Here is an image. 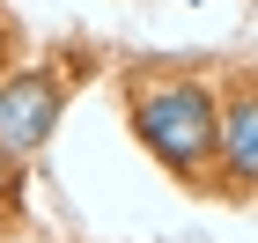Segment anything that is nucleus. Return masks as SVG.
<instances>
[{
  "label": "nucleus",
  "instance_id": "7ed1b4c3",
  "mask_svg": "<svg viewBox=\"0 0 258 243\" xmlns=\"http://www.w3.org/2000/svg\"><path fill=\"white\" fill-rule=\"evenodd\" d=\"M214 162L236 192H258V74L229 81V96L214 103Z\"/></svg>",
  "mask_w": 258,
  "mask_h": 243
},
{
  "label": "nucleus",
  "instance_id": "f03ea898",
  "mask_svg": "<svg viewBox=\"0 0 258 243\" xmlns=\"http://www.w3.org/2000/svg\"><path fill=\"white\" fill-rule=\"evenodd\" d=\"M59 111H67V81L52 66H15L0 81V147L15 162H30L37 147H52Z\"/></svg>",
  "mask_w": 258,
  "mask_h": 243
},
{
  "label": "nucleus",
  "instance_id": "20e7f679",
  "mask_svg": "<svg viewBox=\"0 0 258 243\" xmlns=\"http://www.w3.org/2000/svg\"><path fill=\"white\" fill-rule=\"evenodd\" d=\"M15 192H22V162H15V155H8V147H0V206L15 199Z\"/></svg>",
  "mask_w": 258,
  "mask_h": 243
},
{
  "label": "nucleus",
  "instance_id": "f257e3e1",
  "mask_svg": "<svg viewBox=\"0 0 258 243\" xmlns=\"http://www.w3.org/2000/svg\"><path fill=\"white\" fill-rule=\"evenodd\" d=\"M214 89L199 74H133L125 81V118H133V140L170 170V177H199L214 162Z\"/></svg>",
  "mask_w": 258,
  "mask_h": 243
}]
</instances>
